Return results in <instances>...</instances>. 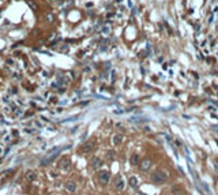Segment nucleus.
<instances>
[{
    "mask_svg": "<svg viewBox=\"0 0 218 195\" xmlns=\"http://www.w3.org/2000/svg\"><path fill=\"white\" fill-rule=\"evenodd\" d=\"M101 165H102V161L100 157H93L90 160V166L93 169H98V168H101Z\"/></svg>",
    "mask_w": 218,
    "mask_h": 195,
    "instance_id": "obj_6",
    "label": "nucleus"
},
{
    "mask_svg": "<svg viewBox=\"0 0 218 195\" xmlns=\"http://www.w3.org/2000/svg\"><path fill=\"white\" fill-rule=\"evenodd\" d=\"M128 186L131 188H138V179L135 176H131L128 179Z\"/></svg>",
    "mask_w": 218,
    "mask_h": 195,
    "instance_id": "obj_9",
    "label": "nucleus"
},
{
    "mask_svg": "<svg viewBox=\"0 0 218 195\" xmlns=\"http://www.w3.org/2000/svg\"><path fill=\"white\" fill-rule=\"evenodd\" d=\"M111 180V173L108 170H101L98 173V182L102 184V186H106L108 183Z\"/></svg>",
    "mask_w": 218,
    "mask_h": 195,
    "instance_id": "obj_3",
    "label": "nucleus"
},
{
    "mask_svg": "<svg viewBox=\"0 0 218 195\" xmlns=\"http://www.w3.org/2000/svg\"><path fill=\"white\" fill-rule=\"evenodd\" d=\"M151 166H153V162H151V160H149V158L142 160V161L139 162V169L142 170V172H147Z\"/></svg>",
    "mask_w": 218,
    "mask_h": 195,
    "instance_id": "obj_5",
    "label": "nucleus"
},
{
    "mask_svg": "<svg viewBox=\"0 0 218 195\" xmlns=\"http://www.w3.org/2000/svg\"><path fill=\"white\" fill-rule=\"evenodd\" d=\"M26 177L30 180V182H33V180H36V177H37V175H36V172H31V170H29L27 173H26Z\"/></svg>",
    "mask_w": 218,
    "mask_h": 195,
    "instance_id": "obj_13",
    "label": "nucleus"
},
{
    "mask_svg": "<svg viewBox=\"0 0 218 195\" xmlns=\"http://www.w3.org/2000/svg\"><path fill=\"white\" fill-rule=\"evenodd\" d=\"M93 147H94V142H93V141H89V142H86V143L83 145V147H82V151H83V153H87V151L91 150Z\"/></svg>",
    "mask_w": 218,
    "mask_h": 195,
    "instance_id": "obj_8",
    "label": "nucleus"
},
{
    "mask_svg": "<svg viewBox=\"0 0 218 195\" xmlns=\"http://www.w3.org/2000/svg\"><path fill=\"white\" fill-rule=\"evenodd\" d=\"M108 157H109V158H113V157H115V151H109V154H108Z\"/></svg>",
    "mask_w": 218,
    "mask_h": 195,
    "instance_id": "obj_16",
    "label": "nucleus"
},
{
    "mask_svg": "<svg viewBox=\"0 0 218 195\" xmlns=\"http://www.w3.org/2000/svg\"><path fill=\"white\" fill-rule=\"evenodd\" d=\"M66 190L70 191V192H75V190H76V184L74 182H67L66 183Z\"/></svg>",
    "mask_w": 218,
    "mask_h": 195,
    "instance_id": "obj_10",
    "label": "nucleus"
},
{
    "mask_svg": "<svg viewBox=\"0 0 218 195\" xmlns=\"http://www.w3.org/2000/svg\"><path fill=\"white\" fill-rule=\"evenodd\" d=\"M130 162H131V165H139V162H140V158H139V156H138L136 153L131 156Z\"/></svg>",
    "mask_w": 218,
    "mask_h": 195,
    "instance_id": "obj_11",
    "label": "nucleus"
},
{
    "mask_svg": "<svg viewBox=\"0 0 218 195\" xmlns=\"http://www.w3.org/2000/svg\"><path fill=\"white\" fill-rule=\"evenodd\" d=\"M168 177H169L168 170L157 169L156 172H153V173L150 175V180L154 183V184H164V183L168 180Z\"/></svg>",
    "mask_w": 218,
    "mask_h": 195,
    "instance_id": "obj_1",
    "label": "nucleus"
},
{
    "mask_svg": "<svg viewBox=\"0 0 218 195\" xmlns=\"http://www.w3.org/2000/svg\"><path fill=\"white\" fill-rule=\"evenodd\" d=\"M59 151H60V147H56V149H53V150H50L48 154H46V157L44 158L42 161H41V165H48L49 162H52L55 157H56L57 154H59Z\"/></svg>",
    "mask_w": 218,
    "mask_h": 195,
    "instance_id": "obj_2",
    "label": "nucleus"
},
{
    "mask_svg": "<svg viewBox=\"0 0 218 195\" xmlns=\"http://www.w3.org/2000/svg\"><path fill=\"white\" fill-rule=\"evenodd\" d=\"M102 32H104V34H108V33L111 32V27H109V26H105V27L102 29Z\"/></svg>",
    "mask_w": 218,
    "mask_h": 195,
    "instance_id": "obj_15",
    "label": "nucleus"
},
{
    "mask_svg": "<svg viewBox=\"0 0 218 195\" xmlns=\"http://www.w3.org/2000/svg\"><path fill=\"white\" fill-rule=\"evenodd\" d=\"M125 188V182L124 179L121 176H117L115 179V190L117 191V192H121V191H124Z\"/></svg>",
    "mask_w": 218,
    "mask_h": 195,
    "instance_id": "obj_4",
    "label": "nucleus"
},
{
    "mask_svg": "<svg viewBox=\"0 0 218 195\" xmlns=\"http://www.w3.org/2000/svg\"><path fill=\"white\" fill-rule=\"evenodd\" d=\"M112 142L115 143V145H119V143H121V142H123V135H121V134H116V135H113Z\"/></svg>",
    "mask_w": 218,
    "mask_h": 195,
    "instance_id": "obj_12",
    "label": "nucleus"
},
{
    "mask_svg": "<svg viewBox=\"0 0 218 195\" xmlns=\"http://www.w3.org/2000/svg\"><path fill=\"white\" fill-rule=\"evenodd\" d=\"M173 195H184V192H183V190H180L179 187H173Z\"/></svg>",
    "mask_w": 218,
    "mask_h": 195,
    "instance_id": "obj_14",
    "label": "nucleus"
},
{
    "mask_svg": "<svg viewBox=\"0 0 218 195\" xmlns=\"http://www.w3.org/2000/svg\"><path fill=\"white\" fill-rule=\"evenodd\" d=\"M59 166H60L62 169L67 170V169H70V166H71V162H70L68 158H63L62 161H60V164H59Z\"/></svg>",
    "mask_w": 218,
    "mask_h": 195,
    "instance_id": "obj_7",
    "label": "nucleus"
}]
</instances>
